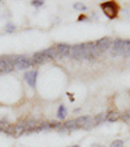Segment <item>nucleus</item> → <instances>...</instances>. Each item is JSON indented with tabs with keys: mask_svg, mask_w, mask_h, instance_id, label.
I'll return each mask as SVG.
<instances>
[{
	"mask_svg": "<svg viewBox=\"0 0 130 147\" xmlns=\"http://www.w3.org/2000/svg\"><path fill=\"white\" fill-rule=\"evenodd\" d=\"M100 8L103 9L104 14L108 17L109 20H113L117 17L119 14V5L115 1H105V3L100 4Z\"/></svg>",
	"mask_w": 130,
	"mask_h": 147,
	"instance_id": "f257e3e1",
	"label": "nucleus"
},
{
	"mask_svg": "<svg viewBox=\"0 0 130 147\" xmlns=\"http://www.w3.org/2000/svg\"><path fill=\"white\" fill-rule=\"evenodd\" d=\"M70 56L74 60H82V59H87V53H86V46L85 43L81 45H74L73 47H70Z\"/></svg>",
	"mask_w": 130,
	"mask_h": 147,
	"instance_id": "f03ea898",
	"label": "nucleus"
},
{
	"mask_svg": "<svg viewBox=\"0 0 130 147\" xmlns=\"http://www.w3.org/2000/svg\"><path fill=\"white\" fill-rule=\"evenodd\" d=\"M95 46H96V48H98V51H99V53H103V52H105V51H108L109 48H111L112 40H111V38H108V36H104V38H100L99 40L95 42Z\"/></svg>",
	"mask_w": 130,
	"mask_h": 147,
	"instance_id": "7ed1b4c3",
	"label": "nucleus"
},
{
	"mask_svg": "<svg viewBox=\"0 0 130 147\" xmlns=\"http://www.w3.org/2000/svg\"><path fill=\"white\" fill-rule=\"evenodd\" d=\"M31 67V61L29 60L26 56H16V61H14V69H28V68Z\"/></svg>",
	"mask_w": 130,
	"mask_h": 147,
	"instance_id": "20e7f679",
	"label": "nucleus"
},
{
	"mask_svg": "<svg viewBox=\"0 0 130 147\" xmlns=\"http://www.w3.org/2000/svg\"><path fill=\"white\" fill-rule=\"evenodd\" d=\"M47 60H50L47 53H46L44 51H40V52L34 53L30 61H31V65H40V64H43V63H46Z\"/></svg>",
	"mask_w": 130,
	"mask_h": 147,
	"instance_id": "39448f33",
	"label": "nucleus"
},
{
	"mask_svg": "<svg viewBox=\"0 0 130 147\" xmlns=\"http://www.w3.org/2000/svg\"><path fill=\"white\" fill-rule=\"evenodd\" d=\"M122 43H124V40H122L121 38H117V39H115V40L112 42V46H111V55H112V56H119V55H121Z\"/></svg>",
	"mask_w": 130,
	"mask_h": 147,
	"instance_id": "423d86ee",
	"label": "nucleus"
},
{
	"mask_svg": "<svg viewBox=\"0 0 130 147\" xmlns=\"http://www.w3.org/2000/svg\"><path fill=\"white\" fill-rule=\"evenodd\" d=\"M56 51L59 53V57H65L70 53V46L65 45V43H60V45L56 46Z\"/></svg>",
	"mask_w": 130,
	"mask_h": 147,
	"instance_id": "0eeeda50",
	"label": "nucleus"
},
{
	"mask_svg": "<svg viewBox=\"0 0 130 147\" xmlns=\"http://www.w3.org/2000/svg\"><path fill=\"white\" fill-rule=\"evenodd\" d=\"M36 77H38V72H36V70H31V72L26 73V74H25V80L28 81L29 86L35 87V85H36Z\"/></svg>",
	"mask_w": 130,
	"mask_h": 147,
	"instance_id": "6e6552de",
	"label": "nucleus"
},
{
	"mask_svg": "<svg viewBox=\"0 0 130 147\" xmlns=\"http://www.w3.org/2000/svg\"><path fill=\"white\" fill-rule=\"evenodd\" d=\"M121 55L125 59L130 57V39H126L122 43V48H121Z\"/></svg>",
	"mask_w": 130,
	"mask_h": 147,
	"instance_id": "1a4fd4ad",
	"label": "nucleus"
},
{
	"mask_svg": "<svg viewBox=\"0 0 130 147\" xmlns=\"http://www.w3.org/2000/svg\"><path fill=\"white\" fill-rule=\"evenodd\" d=\"M44 52L47 53L48 59H57L59 57V53L57 51H56V47H51V48H47V50H44Z\"/></svg>",
	"mask_w": 130,
	"mask_h": 147,
	"instance_id": "9d476101",
	"label": "nucleus"
},
{
	"mask_svg": "<svg viewBox=\"0 0 130 147\" xmlns=\"http://www.w3.org/2000/svg\"><path fill=\"white\" fill-rule=\"evenodd\" d=\"M105 119H107V113H99L96 117H94V120H91V122L95 126V125H99L100 122L105 121Z\"/></svg>",
	"mask_w": 130,
	"mask_h": 147,
	"instance_id": "9b49d317",
	"label": "nucleus"
},
{
	"mask_svg": "<svg viewBox=\"0 0 130 147\" xmlns=\"http://www.w3.org/2000/svg\"><path fill=\"white\" fill-rule=\"evenodd\" d=\"M65 117H67V107L64 106V104H61V106H59L57 119H59V120H64Z\"/></svg>",
	"mask_w": 130,
	"mask_h": 147,
	"instance_id": "f8f14e48",
	"label": "nucleus"
},
{
	"mask_svg": "<svg viewBox=\"0 0 130 147\" xmlns=\"http://www.w3.org/2000/svg\"><path fill=\"white\" fill-rule=\"evenodd\" d=\"M119 117H120V115L117 113V112H115V111H112V112H108V113H107V119H105V121L113 122V121H116V120H119Z\"/></svg>",
	"mask_w": 130,
	"mask_h": 147,
	"instance_id": "ddd939ff",
	"label": "nucleus"
},
{
	"mask_svg": "<svg viewBox=\"0 0 130 147\" xmlns=\"http://www.w3.org/2000/svg\"><path fill=\"white\" fill-rule=\"evenodd\" d=\"M64 128H67V129H78L77 126V121L74 120H69V121H67L65 124H64Z\"/></svg>",
	"mask_w": 130,
	"mask_h": 147,
	"instance_id": "4468645a",
	"label": "nucleus"
},
{
	"mask_svg": "<svg viewBox=\"0 0 130 147\" xmlns=\"http://www.w3.org/2000/svg\"><path fill=\"white\" fill-rule=\"evenodd\" d=\"M111 147H124V141L122 139H116L111 143Z\"/></svg>",
	"mask_w": 130,
	"mask_h": 147,
	"instance_id": "2eb2a0df",
	"label": "nucleus"
},
{
	"mask_svg": "<svg viewBox=\"0 0 130 147\" xmlns=\"http://www.w3.org/2000/svg\"><path fill=\"white\" fill-rule=\"evenodd\" d=\"M43 3L44 1H42V0H31V5H34V7H42Z\"/></svg>",
	"mask_w": 130,
	"mask_h": 147,
	"instance_id": "dca6fc26",
	"label": "nucleus"
},
{
	"mask_svg": "<svg viewBox=\"0 0 130 147\" xmlns=\"http://www.w3.org/2000/svg\"><path fill=\"white\" fill-rule=\"evenodd\" d=\"M73 8H74V9H79V11H86V5H83V4H81V3L74 4V5H73Z\"/></svg>",
	"mask_w": 130,
	"mask_h": 147,
	"instance_id": "f3484780",
	"label": "nucleus"
},
{
	"mask_svg": "<svg viewBox=\"0 0 130 147\" xmlns=\"http://www.w3.org/2000/svg\"><path fill=\"white\" fill-rule=\"evenodd\" d=\"M14 29H16V26H14L13 24H8L5 30H7V33H12V31H14Z\"/></svg>",
	"mask_w": 130,
	"mask_h": 147,
	"instance_id": "a211bd4d",
	"label": "nucleus"
},
{
	"mask_svg": "<svg viewBox=\"0 0 130 147\" xmlns=\"http://www.w3.org/2000/svg\"><path fill=\"white\" fill-rule=\"evenodd\" d=\"M78 21H87V17H86L85 14H81V16L78 17Z\"/></svg>",
	"mask_w": 130,
	"mask_h": 147,
	"instance_id": "6ab92c4d",
	"label": "nucleus"
},
{
	"mask_svg": "<svg viewBox=\"0 0 130 147\" xmlns=\"http://www.w3.org/2000/svg\"><path fill=\"white\" fill-rule=\"evenodd\" d=\"M124 119H126V120H129V121H130V109L127 111L126 115H124Z\"/></svg>",
	"mask_w": 130,
	"mask_h": 147,
	"instance_id": "aec40b11",
	"label": "nucleus"
},
{
	"mask_svg": "<svg viewBox=\"0 0 130 147\" xmlns=\"http://www.w3.org/2000/svg\"><path fill=\"white\" fill-rule=\"evenodd\" d=\"M92 147H104V146H102V144H94Z\"/></svg>",
	"mask_w": 130,
	"mask_h": 147,
	"instance_id": "412c9836",
	"label": "nucleus"
}]
</instances>
